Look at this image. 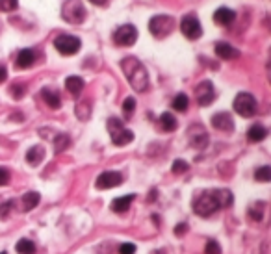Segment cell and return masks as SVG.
<instances>
[{
	"instance_id": "obj_40",
	"label": "cell",
	"mask_w": 271,
	"mask_h": 254,
	"mask_svg": "<svg viewBox=\"0 0 271 254\" xmlns=\"http://www.w3.org/2000/svg\"><path fill=\"white\" fill-rule=\"evenodd\" d=\"M0 254H6V253H0Z\"/></svg>"
},
{
	"instance_id": "obj_15",
	"label": "cell",
	"mask_w": 271,
	"mask_h": 254,
	"mask_svg": "<svg viewBox=\"0 0 271 254\" xmlns=\"http://www.w3.org/2000/svg\"><path fill=\"white\" fill-rule=\"evenodd\" d=\"M216 54H218L221 59H236L240 56L238 48H234L229 43H218L216 45Z\"/></svg>"
},
{
	"instance_id": "obj_14",
	"label": "cell",
	"mask_w": 271,
	"mask_h": 254,
	"mask_svg": "<svg viewBox=\"0 0 271 254\" xmlns=\"http://www.w3.org/2000/svg\"><path fill=\"white\" fill-rule=\"evenodd\" d=\"M236 19V13H234V9L231 7H219L216 9V13H214V20L221 24V26H227V24H232Z\"/></svg>"
},
{
	"instance_id": "obj_32",
	"label": "cell",
	"mask_w": 271,
	"mask_h": 254,
	"mask_svg": "<svg viewBox=\"0 0 271 254\" xmlns=\"http://www.w3.org/2000/svg\"><path fill=\"white\" fill-rule=\"evenodd\" d=\"M11 208H13V202H4V204L0 206V219H7Z\"/></svg>"
},
{
	"instance_id": "obj_24",
	"label": "cell",
	"mask_w": 271,
	"mask_h": 254,
	"mask_svg": "<svg viewBox=\"0 0 271 254\" xmlns=\"http://www.w3.org/2000/svg\"><path fill=\"white\" fill-rule=\"evenodd\" d=\"M188 104H190V98L186 97L184 93H179L177 97L173 98V108L177 111H186L188 110Z\"/></svg>"
},
{
	"instance_id": "obj_21",
	"label": "cell",
	"mask_w": 271,
	"mask_h": 254,
	"mask_svg": "<svg viewBox=\"0 0 271 254\" xmlns=\"http://www.w3.org/2000/svg\"><path fill=\"white\" fill-rule=\"evenodd\" d=\"M43 98H45V102L48 104V108H52V110H58L61 106V100H60V95L52 89H43Z\"/></svg>"
},
{
	"instance_id": "obj_20",
	"label": "cell",
	"mask_w": 271,
	"mask_h": 254,
	"mask_svg": "<svg viewBox=\"0 0 271 254\" xmlns=\"http://www.w3.org/2000/svg\"><path fill=\"white\" fill-rule=\"evenodd\" d=\"M160 124H162V128H164L166 132H175V130H177V126H179V123H177L175 115H173V113H169V111L162 113V117H160Z\"/></svg>"
},
{
	"instance_id": "obj_2",
	"label": "cell",
	"mask_w": 271,
	"mask_h": 254,
	"mask_svg": "<svg viewBox=\"0 0 271 254\" xmlns=\"http://www.w3.org/2000/svg\"><path fill=\"white\" fill-rule=\"evenodd\" d=\"M121 69L125 72L128 84L132 85V89H136L138 93L149 89V72L138 58H134V56L125 58L121 61Z\"/></svg>"
},
{
	"instance_id": "obj_34",
	"label": "cell",
	"mask_w": 271,
	"mask_h": 254,
	"mask_svg": "<svg viewBox=\"0 0 271 254\" xmlns=\"http://www.w3.org/2000/svg\"><path fill=\"white\" fill-rule=\"evenodd\" d=\"M9 182V171L0 167V186H6Z\"/></svg>"
},
{
	"instance_id": "obj_6",
	"label": "cell",
	"mask_w": 271,
	"mask_h": 254,
	"mask_svg": "<svg viewBox=\"0 0 271 254\" xmlns=\"http://www.w3.org/2000/svg\"><path fill=\"white\" fill-rule=\"evenodd\" d=\"M54 46H56V50L60 54H63V56H73V54H76L80 50L82 43H80V39L76 35L61 33V35H58V37L54 39Z\"/></svg>"
},
{
	"instance_id": "obj_22",
	"label": "cell",
	"mask_w": 271,
	"mask_h": 254,
	"mask_svg": "<svg viewBox=\"0 0 271 254\" xmlns=\"http://www.w3.org/2000/svg\"><path fill=\"white\" fill-rule=\"evenodd\" d=\"M37 204H39V193H35V191H28L26 195L22 197V208L26 210V212L33 210Z\"/></svg>"
},
{
	"instance_id": "obj_17",
	"label": "cell",
	"mask_w": 271,
	"mask_h": 254,
	"mask_svg": "<svg viewBox=\"0 0 271 254\" xmlns=\"http://www.w3.org/2000/svg\"><path fill=\"white\" fill-rule=\"evenodd\" d=\"M247 137H249V141L253 143H258V141H264L266 137H268V128L262 126V124H253L249 132H247Z\"/></svg>"
},
{
	"instance_id": "obj_13",
	"label": "cell",
	"mask_w": 271,
	"mask_h": 254,
	"mask_svg": "<svg viewBox=\"0 0 271 254\" xmlns=\"http://www.w3.org/2000/svg\"><path fill=\"white\" fill-rule=\"evenodd\" d=\"M33 61H35V52H33L32 48H22L17 54L15 65H17V69H28V67L33 65Z\"/></svg>"
},
{
	"instance_id": "obj_9",
	"label": "cell",
	"mask_w": 271,
	"mask_h": 254,
	"mask_svg": "<svg viewBox=\"0 0 271 254\" xmlns=\"http://www.w3.org/2000/svg\"><path fill=\"white\" fill-rule=\"evenodd\" d=\"M180 30L188 39H199L203 35V26L201 20L195 15H186L184 19L180 20Z\"/></svg>"
},
{
	"instance_id": "obj_8",
	"label": "cell",
	"mask_w": 271,
	"mask_h": 254,
	"mask_svg": "<svg viewBox=\"0 0 271 254\" xmlns=\"http://www.w3.org/2000/svg\"><path fill=\"white\" fill-rule=\"evenodd\" d=\"M138 39V30L132 24H123L113 32V43L117 46H132Z\"/></svg>"
},
{
	"instance_id": "obj_18",
	"label": "cell",
	"mask_w": 271,
	"mask_h": 254,
	"mask_svg": "<svg viewBox=\"0 0 271 254\" xmlns=\"http://www.w3.org/2000/svg\"><path fill=\"white\" fill-rule=\"evenodd\" d=\"M43 158H45V149L39 147V145L32 147V149L26 152V162L30 163V165H39V163L43 162Z\"/></svg>"
},
{
	"instance_id": "obj_23",
	"label": "cell",
	"mask_w": 271,
	"mask_h": 254,
	"mask_svg": "<svg viewBox=\"0 0 271 254\" xmlns=\"http://www.w3.org/2000/svg\"><path fill=\"white\" fill-rule=\"evenodd\" d=\"M15 251L19 254H33L35 253V245H33V241L30 240H20L17 245H15Z\"/></svg>"
},
{
	"instance_id": "obj_29",
	"label": "cell",
	"mask_w": 271,
	"mask_h": 254,
	"mask_svg": "<svg viewBox=\"0 0 271 254\" xmlns=\"http://www.w3.org/2000/svg\"><path fill=\"white\" fill-rule=\"evenodd\" d=\"M188 171V163L184 162V160H175V163H173V173L175 175H180V173H186Z\"/></svg>"
},
{
	"instance_id": "obj_38",
	"label": "cell",
	"mask_w": 271,
	"mask_h": 254,
	"mask_svg": "<svg viewBox=\"0 0 271 254\" xmlns=\"http://www.w3.org/2000/svg\"><path fill=\"white\" fill-rule=\"evenodd\" d=\"M6 76H7V71H6V67L4 65H0V84L6 80Z\"/></svg>"
},
{
	"instance_id": "obj_28",
	"label": "cell",
	"mask_w": 271,
	"mask_h": 254,
	"mask_svg": "<svg viewBox=\"0 0 271 254\" xmlns=\"http://www.w3.org/2000/svg\"><path fill=\"white\" fill-rule=\"evenodd\" d=\"M89 111H91L89 102H82V104L76 106V117L82 119V121H86V119L89 117Z\"/></svg>"
},
{
	"instance_id": "obj_19",
	"label": "cell",
	"mask_w": 271,
	"mask_h": 254,
	"mask_svg": "<svg viewBox=\"0 0 271 254\" xmlns=\"http://www.w3.org/2000/svg\"><path fill=\"white\" fill-rule=\"evenodd\" d=\"M65 87L71 95H78V93H82V89H84V80L80 78V76H69V78L65 80Z\"/></svg>"
},
{
	"instance_id": "obj_1",
	"label": "cell",
	"mask_w": 271,
	"mask_h": 254,
	"mask_svg": "<svg viewBox=\"0 0 271 254\" xmlns=\"http://www.w3.org/2000/svg\"><path fill=\"white\" fill-rule=\"evenodd\" d=\"M232 204V193L227 189H212V191H203L193 201V210L201 217H208L219 208H227Z\"/></svg>"
},
{
	"instance_id": "obj_30",
	"label": "cell",
	"mask_w": 271,
	"mask_h": 254,
	"mask_svg": "<svg viewBox=\"0 0 271 254\" xmlns=\"http://www.w3.org/2000/svg\"><path fill=\"white\" fill-rule=\"evenodd\" d=\"M205 253H206V254H221V247H219L218 241L212 240V241H208V243H206Z\"/></svg>"
},
{
	"instance_id": "obj_12",
	"label": "cell",
	"mask_w": 271,
	"mask_h": 254,
	"mask_svg": "<svg viewBox=\"0 0 271 254\" xmlns=\"http://www.w3.org/2000/svg\"><path fill=\"white\" fill-rule=\"evenodd\" d=\"M212 126L219 132H232L234 130V121H232V117L229 113L219 111V113H216V115L212 117Z\"/></svg>"
},
{
	"instance_id": "obj_31",
	"label": "cell",
	"mask_w": 271,
	"mask_h": 254,
	"mask_svg": "<svg viewBox=\"0 0 271 254\" xmlns=\"http://www.w3.org/2000/svg\"><path fill=\"white\" fill-rule=\"evenodd\" d=\"M134 108H136V100H134L132 97H128L125 102H123V111H125L126 115H132Z\"/></svg>"
},
{
	"instance_id": "obj_7",
	"label": "cell",
	"mask_w": 271,
	"mask_h": 254,
	"mask_svg": "<svg viewBox=\"0 0 271 254\" xmlns=\"http://www.w3.org/2000/svg\"><path fill=\"white\" fill-rule=\"evenodd\" d=\"M234 110L240 113L242 117H253L257 113V98L251 93H240L234 98Z\"/></svg>"
},
{
	"instance_id": "obj_16",
	"label": "cell",
	"mask_w": 271,
	"mask_h": 254,
	"mask_svg": "<svg viewBox=\"0 0 271 254\" xmlns=\"http://www.w3.org/2000/svg\"><path fill=\"white\" fill-rule=\"evenodd\" d=\"M132 201H134V195H125V197L115 199V201L112 202V212H115V214H125V212H128Z\"/></svg>"
},
{
	"instance_id": "obj_27",
	"label": "cell",
	"mask_w": 271,
	"mask_h": 254,
	"mask_svg": "<svg viewBox=\"0 0 271 254\" xmlns=\"http://www.w3.org/2000/svg\"><path fill=\"white\" fill-rule=\"evenodd\" d=\"M17 6H19V0H0V11H2V13L15 11Z\"/></svg>"
},
{
	"instance_id": "obj_3",
	"label": "cell",
	"mask_w": 271,
	"mask_h": 254,
	"mask_svg": "<svg viewBox=\"0 0 271 254\" xmlns=\"http://www.w3.org/2000/svg\"><path fill=\"white\" fill-rule=\"evenodd\" d=\"M108 132H110V136H112L113 145H117V147H125V145L134 141L132 132L128 130V128H125V124L115 117H112L108 121Z\"/></svg>"
},
{
	"instance_id": "obj_10",
	"label": "cell",
	"mask_w": 271,
	"mask_h": 254,
	"mask_svg": "<svg viewBox=\"0 0 271 254\" xmlns=\"http://www.w3.org/2000/svg\"><path fill=\"white\" fill-rule=\"evenodd\" d=\"M123 182V175L117 173V171H104V173H100L99 178H97V189H112V188H117L119 184Z\"/></svg>"
},
{
	"instance_id": "obj_39",
	"label": "cell",
	"mask_w": 271,
	"mask_h": 254,
	"mask_svg": "<svg viewBox=\"0 0 271 254\" xmlns=\"http://www.w3.org/2000/svg\"><path fill=\"white\" fill-rule=\"evenodd\" d=\"M89 2H91V4H95V6H104L108 0H89Z\"/></svg>"
},
{
	"instance_id": "obj_36",
	"label": "cell",
	"mask_w": 271,
	"mask_h": 254,
	"mask_svg": "<svg viewBox=\"0 0 271 254\" xmlns=\"http://www.w3.org/2000/svg\"><path fill=\"white\" fill-rule=\"evenodd\" d=\"M262 208H264V204L258 202V212H251V214H249L253 221H260V219H262Z\"/></svg>"
},
{
	"instance_id": "obj_26",
	"label": "cell",
	"mask_w": 271,
	"mask_h": 254,
	"mask_svg": "<svg viewBox=\"0 0 271 254\" xmlns=\"http://www.w3.org/2000/svg\"><path fill=\"white\" fill-rule=\"evenodd\" d=\"M255 178H257L258 182H270V180H271V167L264 165V167L257 169V173H255Z\"/></svg>"
},
{
	"instance_id": "obj_37",
	"label": "cell",
	"mask_w": 271,
	"mask_h": 254,
	"mask_svg": "<svg viewBox=\"0 0 271 254\" xmlns=\"http://www.w3.org/2000/svg\"><path fill=\"white\" fill-rule=\"evenodd\" d=\"M186 230H188V225H186V223H182V225H177V228H175V234L182 236V234H186Z\"/></svg>"
},
{
	"instance_id": "obj_33",
	"label": "cell",
	"mask_w": 271,
	"mask_h": 254,
	"mask_svg": "<svg viewBox=\"0 0 271 254\" xmlns=\"http://www.w3.org/2000/svg\"><path fill=\"white\" fill-rule=\"evenodd\" d=\"M136 253V245L134 243H123L119 247V254H134Z\"/></svg>"
},
{
	"instance_id": "obj_5",
	"label": "cell",
	"mask_w": 271,
	"mask_h": 254,
	"mask_svg": "<svg viewBox=\"0 0 271 254\" xmlns=\"http://www.w3.org/2000/svg\"><path fill=\"white\" fill-rule=\"evenodd\" d=\"M61 17L69 24H80L86 19V7L80 0H67L63 7H61Z\"/></svg>"
},
{
	"instance_id": "obj_4",
	"label": "cell",
	"mask_w": 271,
	"mask_h": 254,
	"mask_svg": "<svg viewBox=\"0 0 271 254\" xmlns=\"http://www.w3.org/2000/svg\"><path fill=\"white\" fill-rule=\"evenodd\" d=\"M173 30H175V19L171 15H156L149 20V32L158 39L167 37Z\"/></svg>"
},
{
	"instance_id": "obj_11",
	"label": "cell",
	"mask_w": 271,
	"mask_h": 254,
	"mask_svg": "<svg viewBox=\"0 0 271 254\" xmlns=\"http://www.w3.org/2000/svg\"><path fill=\"white\" fill-rule=\"evenodd\" d=\"M195 97H197V102L201 106H208L214 102V98H216V91H214V85L212 82L205 80V82H201L197 85V89H195Z\"/></svg>"
},
{
	"instance_id": "obj_35",
	"label": "cell",
	"mask_w": 271,
	"mask_h": 254,
	"mask_svg": "<svg viewBox=\"0 0 271 254\" xmlns=\"http://www.w3.org/2000/svg\"><path fill=\"white\" fill-rule=\"evenodd\" d=\"M11 95H13V98H20L24 95V85H13L11 87Z\"/></svg>"
},
{
	"instance_id": "obj_25",
	"label": "cell",
	"mask_w": 271,
	"mask_h": 254,
	"mask_svg": "<svg viewBox=\"0 0 271 254\" xmlns=\"http://www.w3.org/2000/svg\"><path fill=\"white\" fill-rule=\"evenodd\" d=\"M69 145H71V139H69V136H65V134H60V136L54 139V149H56V152H63Z\"/></svg>"
}]
</instances>
